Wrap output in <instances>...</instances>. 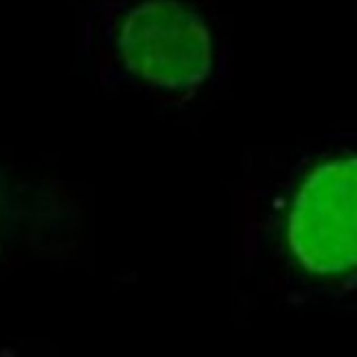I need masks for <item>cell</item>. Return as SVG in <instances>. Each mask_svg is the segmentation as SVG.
<instances>
[{"label": "cell", "instance_id": "obj_1", "mask_svg": "<svg viewBox=\"0 0 357 357\" xmlns=\"http://www.w3.org/2000/svg\"><path fill=\"white\" fill-rule=\"evenodd\" d=\"M287 241L314 274L357 270V156L322 162L309 174L294 199Z\"/></svg>", "mask_w": 357, "mask_h": 357}, {"label": "cell", "instance_id": "obj_2", "mask_svg": "<svg viewBox=\"0 0 357 357\" xmlns=\"http://www.w3.org/2000/svg\"><path fill=\"white\" fill-rule=\"evenodd\" d=\"M126 66L165 92L195 90L211 73V36L197 15L174 0H147L121 26Z\"/></svg>", "mask_w": 357, "mask_h": 357}]
</instances>
